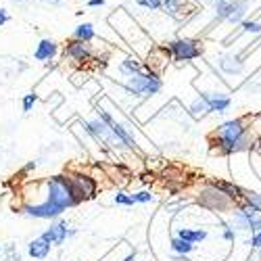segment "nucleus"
Listing matches in <instances>:
<instances>
[{"label": "nucleus", "mask_w": 261, "mask_h": 261, "mask_svg": "<svg viewBox=\"0 0 261 261\" xmlns=\"http://www.w3.org/2000/svg\"><path fill=\"white\" fill-rule=\"evenodd\" d=\"M161 3H163V9H165V13L169 17H176V19L184 17V13H186V0H161Z\"/></svg>", "instance_id": "nucleus-21"}, {"label": "nucleus", "mask_w": 261, "mask_h": 261, "mask_svg": "<svg viewBox=\"0 0 261 261\" xmlns=\"http://www.w3.org/2000/svg\"><path fill=\"white\" fill-rule=\"evenodd\" d=\"M142 69H144V65H142V61H140L136 55H127V57H123V61L119 63V71H121V75H125V77H132V75L140 73Z\"/></svg>", "instance_id": "nucleus-15"}, {"label": "nucleus", "mask_w": 261, "mask_h": 261, "mask_svg": "<svg viewBox=\"0 0 261 261\" xmlns=\"http://www.w3.org/2000/svg\"><path fill=\"white\" fill-rule=\"evenodd\" d=\"M241 28H243L245 34H253V36L261 34V23H257V21H249V19H245L243 23H241Z\"/></svg>", "instance_id": "nucleus-27"}, {"label": "nucleus", "mask_w": 261, "mask_h": 261, "mask_svg": "<svg viewBox=\"0 0 261 261\" xmlns=\"http://www.w3.org/2000/svg\"><path fill=\"white\" fill-rule=\"evenodd\" d=\"M243 59L238 57V55H226V57H222L220 59V69L224 71V73H230V75H234V73H241L243 71Z\"/></svg>", "instance_id": "nucleus-18"}, {"label": "nucleus", "mask_w": 261, "mask_h": 261, "mask_svg": "<svg viewBox=\"0 0 261 261\" xmlns=\"http://www.w3.org/2000/svg\"><path fill=\"white\" fill-rule=\"evenodd\" d=\"M82 125H84V129H86V134H88L92 140L100 142L102 146L113 148V150H121V148H125V146L121 144V140L111 132V129H109V125L102 123L98 117L92 119V121H84Z\"/></svg>", "instance_id": "nucleus-6"}, {"label": "nucleus", "mask_w": 261, "mask_h": 261, "mask_svg": "<svg viewBox=\"0 0 261 261\" xmlns=\"http://www.w3.org/2000/svg\"><path fill=\"white\" fill-rule=\"evenodd\" d=\"M50 249H53V245H48L46 241H42V238L38 236V238H34V241L28 245V255L32 259L42 261V259H46L50 255Z\"/></svg>", "instance_id": "nucleus-16"}, {"label": "nucleus", "mask_w": 261, "mask_h": 261, "mask_svg": "<svg viewBox=\"0 0 261 261\" xmlns=\"http://www.w3.org/2000/svg\"><path fill=\"white\" fill-rule=\"evenodd\" d=\"M194 247H197V245L186 243L184 238H180V236H173L171 243H169V249H171L173 255H184V257H188V255L194 251Z\"/></svg>", "instance_id": "nucleus-20"}, {"label": "nucleus", "mask_w": 261, "mask_h": 261, "mask_svg": "<svg viewBox=\"0 0 261 261\" xmlns=\"http://www.w3.org/2000/svg\"><path fill=\"white\" fill-rule=\"evenodd\" d=\"M176 236L184 238L186 243H192V245H199L207 238V230L205 228H178Z\"/></svg>", "instance_id": "nucleus-19"}, {"label": "nucleus", "mask_w": 261, "mask_h": 261, "mask_svg": "<svg viewBox=\"0 0 261 261\" xmlns=\"http://www.w3.org/2000/svg\"><path fill=\"white\" fill-rule=\"evenodd\" d=\"M69 180L77 192V197L82 201H90L96 197V190H98V184L96 180L90 176V173H84V171H73L69 173Z\"/></svg>", "instance_id": "nucleus-10"}, {"label": "nucleus", "mask_w": 261, "mask_h": 261, "mask_svg": "<svg viewBox=\"0 0 261 261\" xmlns=\"http://www.w3.org/2000/svg\"><path fill=\"white\" fill-rule=\"evenodd\" d=\"M44 3H48V5H61L63 0H44Z\"/></svg>", "instance_id": "nucleus-38"}, {"label": "nucleus", "mask_w": 261, "mask_h": 261, "mask_svg": "<svg viewBox=\"0 0 261 261\" xmlns=\"http://www.w3.org/2000/svg\"><path fill=\"white\" fill-rule=\"evenodd\" d=\"M11 21V17H9V13L5 11V9H0V28H3L5 23H9Z\"/></svg>", "instance_id": "nucleus-34"}, {"label": "nucleus", "mask_w": 261, "mask_h": 261, "mask_svg": "<svg viewBox=\"0 0 261 261\" xmlns=\"http://www.w3.org/2000/svg\"><path fill=\"white\" fill-rule=\"evenodd\" d=\"M75 232L69 228V224L65 222V220H55L44 232L40 234V238L42 241H46L48 245H53V247H61L65 241H67L69 236H73Z\"/></svg>", "instance_id": "nucleus-12"}, {"label": "nucleus", "mask_w": 261, "mask_h": 261, "mask_svg": "<svg viewBox=\"0 0 261 261\" xmlns=\"http://www.w3.org/2000/svg\"><path fill=\"white\" fill-rule=\"evenodd\" d=\"M211 144L220 155H234V153H243V150L255 148L259 140L253 136V127L245 117H236L228 119L222 125H217L211 136Z\"/></svg>", "instance_id": "nucleus-1"}, {"label": "nucleus", "mask_w": 261, "mask_h": 261, "mask_svg": "<svg viewBox=\"0 0 261 261\" xmlns=\"http://www.w3.org/2000/svg\"><path fill=\"white\" fill-rule=\"evenodd\" d=\"M259 230H261V215H259V217H257V220H255V222L251 224L249 232H253V234H255V232H259Z\"/></svg>", "instance_id": "nucleus-35"}, {"label": "nucleus", "mask_w": 261, "mask_h": 261, "mask_svg": "<svg viewBox=\"0 0 261 261\" xmlns=\"http://www.w3.org/2000/svg\"><path fill=\"white\" fill-rule=\"evenodd\" d=\"M57 55H59V44H57L55 40H50V38H42L38 42L36 50H34V59L36 61H42V63L53 61Z\"/></svg>", "instance_id": "nucleus-14"}, {"label": "nucleus", "mask_w": 261, "mask_h": 261, "mask_svg": "<svg viewBox=\"0 0 261 261\" xmlns=\"http://www.w3.org/2000/svg\"><path fill=\"white\" fill-rule=\"evenodd\" d=\"M96 38V30L92 23H80L73 30V40H82V42H92Z\"/></svg>", "instance_id": "nucleus-22"}, {"label": "nucleus", "mask_w": 261, "mask_h": 261, "mask_svg": "<svg viewBox=\"0 0 261 261\" xmlns=\"http://www.w3.org/2000/svg\"><path fill=\"white\" fill-rule=\"evenodd\" d=\"M134 3L146 11H161L163 9V3L161 0H134Z\"/></svg>", "instance_id": "nucleus-26"}, {"label": "nucleus", "mask_w": 261, "mask_h": 261, "mask_svg": "<svg viewBox=\"0 0 261 261\" xmlns=\"http://www.w3.org/2000/svg\"><path fill=\"white\" fill-rule=\"evenodd\" d=\"M123 261H136V251H132V253H129V255L123 259Z\"/></svg>", "instance_id": "nucleus-37"}, {"label": "nucleus", "mask_w": 261, "mask_h": 261, "mask_svg": "<svg viewBox=\"0 0 261 261\" xmlns=\"http://www.w3.org/2000/svg\"><path fill=\"white\" fill-rule=\"evenodd\" d=\"M161 88H163V80L150 67H144L140 73L125 77V82H123V90L132 96H138V98H150V96L159 94Z\"/></svg>", "instance_id": "nucleus-3"}, {"label": "nucleus", "mask_w": 261, "mask_h": 261, "mask_svg": "<svg viewBox=\"0 0 261 261\" xmlns=\"http://www.w3.org/2000/svg\"><path fill=\"white\" fill-rule=\"evenodd\" d=\"M211 184L215 188H220L226 197H230L234 203H241V197H243V186H238L234 182H228V180H211Z\"/></svg>", "instance_id": "nucleus-17"}, {"label": "nucleus", "mask_w": 261, "mask_h": 261, "mask_svg": "<svg viewBox=\"0 0 261 261\" xmlns=\"http://www.w3.org/2000/svg\"><path fill=\"white\" fill-rule=\"evenodd\" d=\"M241 203L253 207L255 211L261 213V192H255V190H247L243 188V197H241Z\"/></svg>", "instance_id": "nucleus-23"}, {"label": "nucleus", "mask_w": 261, "mask_h": 261, "mask_svg": "<svg viewBox=\"0 0 261 261\" xmlns=\"http://www.w3.org/2000/svg\"><path fill=\"white\" fill-rule=\"evenodd\" d=\"M88 7H90V9H98V7H105V0H88Z\"/></svg>", "instance_id": "nucleus-36"}, {"label": "nucleus", "mask_w": 261, "mask_h": 261, "mask_svg": "<svg viewBox=\"0 0 261 261\" xmlns=\"http://www.w3.org/2000/svg\"><path fill=\"white\" fill-rule=\"evenodd\" d=\"M209 5L217 21H228V23L234 25H241L245 21V13H247L245 0H209Z\"/></svg>", "instance_id": "nucleus-5"}, {"label": "nucleus", "mask_w": 261, "mask_h": 261, "mask_svg": "<svg viewBox=\"0 0 261 261\" xmlns=\"http://www.w3.org/2000/svg\"><path fill=\"white\" fill-rule=\"evenodd\" d=\"M134 201L136 203H153L155 197L148 190H140V192H134Z\"/></svg>", "instance_id": "nucleus-30"}, {"label": "nucleus", "mask_w": 261, "mask_h": 261, "mask_svg": "<svg viewBox=\"0 0 261 261\" xmlns=\"http://www.w3.org/2000/svg\"><path fill=\"white\" fill-rule=\"evenodd\" d=\"M38 167V163L36 161H28L25 165H23V169H21V173H30V171H34Z\"/></svg>", "instance_id": "nucleus-33"}, {"label": "nucleus", "mask_w": 261, "mask_h": 261, "mask_svg": "<svg viewBox=\"0 0 261 261\" xmlns=\"http://www.w3.org/2000/svg\"><path fill=\"white\" fill-rule=\"evenodd\" d=\"M201 96L209 107V113H226L232 105V98L226 92H201Z\"/></svg>", "instance_id": "nucleus-13"}, {"label": "nucleus", "mask_w": 261, "mask_h": 261, "mask_svg": "<svg viewBox=\"0 0 261 261\" xmlns=\"http://www.w3.org/2000/svg\"><path fill=\"white\" fill-rule=\"evenodd\" d=\"M207 113H209V107H207V102L203 100V96L199 94V98L190 105V115H192L194 119H201V117H205Z\"/></svg>", "instance_id": "nucleus-24"}, {"label": "nucleus", "mask_w": 261, "mask_h": 261, "mask_svg": "<svg viewBox=\"0 0 261 261\" xmlns=\"http://www.w3.org/2000/svg\"><path fill=\"white\" fill-rule=\"evenodd\" d=\"M249 245H251V249H261V230L259 232H255L253 236H251V241H249Z\"/></svg>", "instance_id": "nucleus-31"}, {"label": "nucleus", "mask_w": 261, "mask_h": 261, "mask_svg": "<svg viewBox=\"0 0 261 261\" xmlns=\"http://www.w3.org/2000/svg\"><path fill=\"white\" fill-rule=\"evenodd\" d=\"M165 53L178 63H190L203 57V42L194 38H176L165 44Z\"/></svg>", "instance_id": "nucleus-4"}, {"label": "nucleus", "mask_w": 261, "mask_h": 261, "mask_svg": "<svg viewBox=\"0 0 261 261\" xmlns=\"http://www.w3.org/2000/svg\"><path fill=\"white\" fill-rule=\"evenodd\" d=\"M63 57L67 63L75 65V67H82V65H88L94 59V48L90 42H82V40H71L65 44L63 48Z\"/></svg>", "instance_id": "nucleus-8"}, {"label": "nucleus", "mask_w": 261, "mask_h": 261, "mask_svg": "<svg viewBox=\"0 0 261 261\" xmlns=\"http://www.w3.org/2000/svg\"><path fill=\"white\" fill-rule=\"evenodd\" d=\"M44 188H46V201L57 205L59 209H69L82 203V199L77 197V192L69 180V173H63V176H53L48 180H44Z\"/></svg>", "instance_id": "nucleus-2"}, {"label": "nucleus", "mask_w": 261, "mask_h": 261, "mask_svg": "<svg viewBox=\"0 0 261 261\" xmlns=\"http://www.w3.org/2000/svg\"><path fill=\"white\" fill-rule=\"evenodd\" d=\"M222 228H224V230H222L224 241H228V243H234V241H236V230L232 228V224H226V222H224V224H222Z\"/></svg>", "instance_id": "nucleus-29"}, {"label": "nucleus", "mask_w": 261, "mask_h": 261, "mask_svg": "<svg viewBox=\"0 0 261 261\" xmlns=\"http://www.w3.org/2000/svg\"><path fill=\"white\" fill-rule=\"evenodd\" d=\"M3 251L9 253V261H21V255L15 253V247H7V249H3Z\"/></svg>", "instance_id": "nucleus-32"}, {"label": "nucleus", "mask_w": 261, "mask_h": 261, "mask_svg": "<svg viewBox=\"0 0 261 261\" xmlns=\"http://www.w3.org/2000/svg\"><path fill=\"white\" fill-rule=\"evenodd\" d=\"M257 251H259V259H261V249H257Z\"/></svg>", "instance_id": "nucleus-39"}, {"label": "nucleus", "mask_w": 261, "mask_h": 261, "mask_svg": "<svg viewBox=\"0 0 261 261\" xmlns=\"http://www.w3.org/2000/svg\"><path fill=\"white\" fill-rule=\"evenodd\" d=\"M96 117L102 121V123H107L109 125V129H111V132L121 140V144L127 148V150H134V153H138V144H136V138L129 134V129L123 125V123H119L111 113L107 111V109H102V107H96Z\"/></svg>", "instance_id": "nucleus-7"}, {"label": "nucleus", "mask_w": 261, "mask_h": 261, "mask_svg": "<svg viewBox=\"0 0 261 261\" xmlns=\"http://www.w3.org/2000/svg\"><path fill=\"white\" fill-rule=\"evenodd\" d=\"M115 205H121V207H132V205H136V201H134V194H127V192H117V194H115Z\"/></svg>", "instance_id": "nucleus-25"}, {"label": "nucleus", "mask_w": 261, "mask_h": 261, "mask_svg": "<svg viewBox=\"0 0 261 261\" xmlns=\"http://www.w3.org/2000/svg\"><path fill=\"white\" fill-rule=\"evenodd\" d=\"M201 205L211 209V211H226V209H234L238 203H234L230 197H226V194L220 190V188H215L211 182L207 184V188H203L201 192V197H199Z\"/></svg>", "instance_id": "nucleus-9"}, {"label": "nucleus", "mask_w": 261, "mask_h": 261, "mask_svg": "<svg viewBox=\"0 0 261 261\" xmlns=\"http://www.w3.org/2000/svg\"><path fill=\"white\" fill-rule=\"evenodd\" d=\"M36 102H38V94H36V92H30V94L23 96V100H21V107H23L25 113H30Z\"/></svg>", "instance_id": "nucleus-28"}, {"label": "nucleus", "mask_w": 261, "mask_h": 261, "mask_svg": "<svg viewBox=\"0 0 261 261\" xmlns=\"http://www.w3.org/2000/svg\"><path fill=\"white\" fill-rule=\"evenodd\" d=\"M0 255H3V247H0Z\"/></svg>", "instance_id": "nucleus-40"}, {"label": "nucleus", "mask_w": 261, "mask_h": 261, "mask_svg": "<svg viewBox=\"0 0 261 261\" xmlns=\"http://www.w3.org/2000/svg\"><path fill=\"white\" fill-rule=\"evenodd\" d=\"M23 215L32 217V220H59V217L63 215V209H59L57 205L48 203L46 199L42 201V203H28L23 205Z\"/></svg>", "instance_id": "nucleus-11"}]
</instances>
